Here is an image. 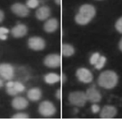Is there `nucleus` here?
I'll use <instances>...</instances> for the list:
<instances>
[{"instance_id":"obj_17","label":"nucleus","mask_w":122,"mask_h":121,"mask_svg":"<svg viewBox=\"0 0 122 121\" xmlns=\"http://www.w3.org/2000/svg\"><path fill=\"white\" fill-rule=\"evenodd\" d=\"M45 81L49 84H53L59 81L61 77L58 75L54 73H49L45 75Z\"/></svg>"},{"instance_id":"obj_19","label":"nucleus","mask_w":122,"mask_h":121,"mask_svg":"<svg viewBox=\"0 0 122 121\" xmlns=\"http://www.w3.org/2000/svg\"><path fill=\"white\" fill-rule=\"evenodd\" d=\"M106 58L103 56H100L99 59L95 65V67L97 69L100 70L103 68L106 62Z\"/></svg>"},{"instance_id":"obj_7","label":"nucleus","mask_w":122,"mask_h":121,"mask_svg":"<svg viewBox=\"0 0 122 121\" xmlns=\"http://www.w3.org/2000/svg\"><path fill=\"white\" fill-rule=\"evenodd\" d=\"M28 45L30 49L36 51L42 50L46 47V42L44 40L38 37H32L29 38Z\"/></svg>"},{"instance_id":"obj_31","label":"nucleus","mask_w":122,"mask_h":121,"mask_svg":"<svg viewBox=\"0 0 122 121\" xmlns=\"http://www.w3.org/2000/svg\"><path fill=\"white\" fill-rule=\"evenodd\" d=\"M62 82L63 83H65L66 82V75L65 74H62Z\"/></svg>"},{"instance_id":"obj_12","label":"nucleus","mask_w":122,"mask_h":121,"mask_svg":"<svg viewBox=\"0 0 122 121\" xmlns=\"http://www.w3.org/2000/svg\"><path fill=\"white\" fill-rule=\"evenodd\" d=\"M51 9L47 6H43L38 9L36 13V18L41 21L46 20L50 16Z\"/></svg>"},{"instance_id":"obj_8","label":"nucleus","mask_w":122,"mask_h":121,"mask_svg":"<svg viewBox=\"0 0 122 121\" xmlns=\"http://www.w3.org/2000/svg\"><path fill=\"white\" fill-rule=\"evenodd\" d=\"M85 94L87 101L92 103H97L101 101V94L95 87H92L88 89Z\"/></svg>"},{"instance_id":"obj_13","label":"nucleus","mask_w":122,"mask_h":121,"mask_svg":"<svg viewBox=\"0 0 122 121\" xmlns=\"http://www.w3.org/2000/svg\"><path fill=\"white\" fill-rule=\"evenodd\" d=\"M27 27L23 24H19L12 29L11 33L14 37L20 38L25 35L27 32Z\"/></svg>"},{"instance_id":"obj_20","label":"nucleus","mask_w":122,"mask_h":121,"mask_svg":"<svg viewBox=\"0 0 122 121\" xmlns=\"http://www.w3.org/2000/svg\"><path fill=\"white\" fill-rule=\"evenodd\" d=\"M39 4V0H28L26 5L28 8L34 9L38 7Z\"/></svg>"},{"instance_id":"obj_18","label":"nucleus","mask_w":122,"mask_h":121,"mask_svg":"<svg viewBox=\"0 0 122 121\" xmlns=\"http://www.w3.org/2000/svg\"><path fill=\"white\" fill-rule=\"evenodd\" d=\"M75 49L71 45L64 44L62 46V53L63 56L65 57H69L74 54Z\"/></svg>"},{"instance_id":"obj_28","label":"nucleus","mask_w":122,"mask_h":121,"mask_svg":"<svg viewBox=\"0 0 122 121\" xmlns=\"http://www.w3.org/2000/svg\"><path fill=\"white\" fill-rule=\"evenodd\" d=\"M61 90H58L56 93V97L58 99H61Z\"/></svg>"},{"instance_id":"obj_6","label":"nucleus","mask_w":122,"mask_h":121,"mask_svg":"<svg viewBox=\"0 0 122 121\" xmlns=\"http://www.w3.org/2000/svg\"><path fill=\"white\" fill-rule=\"evenodd\" d=\"M76 74L78 79L83 83H90L93 79V75L92 72L86 68H79L77 70Z\"/></svg>"},{"instance_id":"obj_21","label":"nucleus","mask_w":122,"mask_h":121,"mask_svg":"<svg viewBox=\"0 0 122 121\" xmlns=\"http://www.w3.org/2000/svg\"><path fill=\"white\" fill-rule=\"evenodd\" d=\"M100 57V54L98 53H94L91 56L90 59V64L92 65H95L99 59Z\"/></svg>"},{"instance_id":"obj_36","label":"nucleus","mask_w":122,"mask_h":121,"mask_svg":"<svg viewBox=\"0 0 122 121\" xmlns=\"http://www.w3.org/2000/svg\"></svg>"},{"instance_id":"obj_14","label":"nucleus","mask_w":122,"mask_h":121,"mask_svg":"<svg viewBox=\"0 0 122 121\" xmlns=\"http://www.w3.org/2000/svg\"><path fill=\"white\" fill-rule=\"evenodd\" d=\"M13 107L18 110L24 109L28 107V102L24 97H17L13 100L12 103Z\"/></svg>"},{"instance_id":"obj_29","label":"nucleus","mask_w":122,"mask_h":121,"mask_svg":"<svg viewBox=\"0 0 122 121\" xmlns=\"http://www.w3.org/2000/svg\"><path fill=\"white\" fill-rule=\"evenodd\" d=\"M4 18V15L3 13L0 10V22H1L3 20Z\"/></svg>"},{"instance_id":"obj_10","label":"nucleus","mask_w":122,"mask_h":121,"mask_svg":"<svg viewBox=\"0 0 122 121\" xmlns=\"http://www.w3.org/2000/svg\"><path fill=\"white\" fill-rule=\"evenodd\" d=\"M11 10L14 13L18 16L25 17L29 14V10L27 6L21 3L14 4L11 7Z\"/></svg>"},{"instance_id":"obj_32","label":"nucleus","mask_w":122,"mask_h":121,"mask_svg":"<svg viewBox=\"0 0 122 121\" xmlns=\"http://www.w3.org/2000/svg\"><path fill=\"white\" fill-rule=\"evenodd\" d=\"M6 35H0V39L1 40H5L7 38Z\"/></svg>"},{"instance_id":"obj_15","label":"nucleus","mask_w":122,"mask_h":121,"mask_svg":"<svg viewBox=\"0 0 122 121\" xmlns=\"http://www.w3.org/2000/svg\"><path fill=\"white\" fill-rule=\"evenodd\" d=\"M58 26V22L55 18H51L46 21L44 25V29L48 33L53 32Z\"/></svg>"},{"instance_id":"obj_26","label":"nucleus","mask_w":122,"mask_h":121,"mask_svg":"<svg viewBox=\"0 0 122 121\" xmlns=\"http://www.w3.org/2000/svg\"><path fill=\"white\" fill-rule=\"evenodd\" d=\"M92 112L94 113H97L100 111V108L99 106L97 104H94L92 105Z\"/></svg>"},{"instance_id":"obj_24","label":"nucleus","mask_w":122,"mask_h":121,"mask_svg":"<svg viewBox=\"0 0 122 121\" xmlns=\"http://www.w3.org/2000/svg\"><path fill=\"white\" fill-rule=\"evenodd\" d=\"M115 27L118 32L122 33V17L117 21L115 24Z\"/></svg>"},{"instance_id":"obj_16","label":"nucleus","mask_w":122,"mask_h":121,"mask_svg":"<svg viewBox=\"0 0 122 121\" xmlns=\"http://www.w3.org/2000/svg\"><path fill=\"white\" fill-rule=\"evenodd\" d=\"M28 98L32 101H37L42 96L41 90L38 88H34L29 90L27 94Z\"/></svg>"},{"instance_id":"obj_34","label":"nucleus","mask_w":122,"mask_h":121,"mask_svg":"<svg viewBox=\"0 0 122 121\" xmlns=\"http://www.w3.org/2000/svg\"><path fill=\"white\" fill-rule=\"evenodd\" d=\"M55 2L58 5H60L61 2V0H55Z\"/></svg>"},{"instance_id":"obj_4","label":"nucleus","mask_w":122,"mask_h":121,"mask_svg":"<svg viewBox=\"0 0 122 121\" xmlns=\"http://www.w3.org/2000/svg\"><path fill=\"white\" fill-rule=\"evenodd\" d=\"M39 113L44 117H51L54 116L56 112L54 104L49 101H45L40 103L39 106Z\"/></svg>"},{"instance_id":"obj_30","label":"nucleus","mask_w":122,"mask_h":121,"mask_svg":"<svg viewBox=\"0 0 122 121\" xmlns=\"http://www.w3.org/2000/svg\"><path fill=\"white\" fill-rule=\"evenodd\" d=\"M14 82L12 81H10L8 82L6 84V87H12L14 85Z\"/></svg>"},{"instance_id":"obj_9","label":"nucleus","mask_w":122,"mask_h":121,"mask_svg":"<svg viewBox=\"0 0 122 121\" xmlns=\"http://www.w3.org/2000/svg\"><path fill=\"white\" fill-rule=\"evenodd\" d=\"M0 75L5 79H11L14 76V69L13 67L9 64H3L0 65Z\"/></svg>"},{"instance_id":"obj_1","label":"nucleus","mask_w":122,"mask_h":121,"mask_svg":"<svg viewBox=\"0 0 122 121\" xmlns=\"http://www.w3.org/2000/svg\"><path fill=\"white\" fill-rule=\"evenodd\" d=\"M95 13L96 10L93 6L87 4L82 5L75 16V21L79 25H86L91 21Z\"/></svg>"},{"instance_id":"obj_11","label":"nucleus","mask_w":122,"mask_h":121,"mask_svg":"<svg viewBox=\"0 0 122 121\" xmlns=\"http://www.w3.org/2000/svg\"><path fill=\"white\" fill-rule=\"evenodd\" d=\"M117 114V110L114 107L105 106L100 113V117L102 119H111L114 117Z\"/></svg>"},{"instance_id":"obj_27","label":"nucleus","mask_w":122,"mask_h":121,"mask_svg":"<svg viewBox=\"0 0 122 121\" xmlns=\"http://www.w3.org/2000/svg\"><path fill=\"white\" fill-rule=\"evenodd\" d=\"M9 32L7 28L4 27H0V35H6Z\"/></svg>"},{"instance_id":"obj_35","label":"nucleus","mask_w":122,"mask_h":121,"mask_svg":"<svg viewBox=\"0 0 122 121\" xmlns=\"http://www.w3.org/2000/svg\"><path fill=\"white\" fill-rule=\"evenodd\" d=\"M3 82L2 81V80L0 79V88L1 87L3 86Z\"/></svg>"},{"instance_id":"obj_3","label":"nucleus","mask_w":122,"mask_h":121,"mask_svg":"<svg viewBox=\"0 0 122 121\" xmlns=\"http://www.w3.org/2000/svg\"><path fill=\"white\" fill-rule=\"evenodd\" d=\"M68 99L71 104L78 107H84L87 101L85 93L80 91L70 93L69 94Z\"/></svg>"},{"instance_id":"obj_25","label":"nucleus","mask_w":122,"mask_h":121,"mask_svg":"<svg viewBox=\"0 0 122 121\" xmlns=\"http://www.w3.org/2000/svg\"><path fill=\"white\" fill-rule=\"evenodd\" d=\"M6 92L9 95L11 96H14L16 95L18 92L13 87V86L10 87H6Z\"/></svg>"},{"instance_id":"obj_23","label":"nucleus","mask_w":122,"mask_h":121,"mask_svg":"<svg viewBox=\"0 0 122 121\" xmlns=\"http://www.w3.org/2000/svg\"><path fill=\"white\" fill-rule=\"evenodd\" d=\"M12 118L14 119H28L29 116L26 114L21 113L15 114Z\"/></svg>"},{"instance_id":"obj_33","label":"nucleus","mask_w":122,"mask_h":121,"mask_svg":"<svg viewBox=\"0 0 122 121\" xmlns=\"http://www.w3.org/2000/svg\"><path fill=\"white\" fill-rule=\"evenodd\" d=\"M119 46L120 49L121 50V51H122V38L121 39V40H120Z\"/></svg>"},{"instance_id":"obj_22","label":"nucleus","mask_w":122,"mask_h":121,"mask_svg":"<svg viewBox=\"0 0 122 121\" xmlns=\"http://www.w3.org/2000/svg\"><path fill=\"white\" fill-rule=\"evenodd\" d=\"M14 88L18 93L23 91L25 90V87L20 82H14Z\"/></svg>"},{"instance_id":"obj_5","label":"nucleus","mask_w":122,"mask_h":121,"mask_svg":"<svg viewBox=\"0 0 122 121\" xmlns=\"http://www.w3.org/2000/svg\"><path fill=\"white\" fill-rule=\"evenodd\" d=\"M61 57L57 54L48 55L44 60V64L49 68H57L61 66Z\"/></svg>"},{"instance_id":"obj_2","label":"nucleus","mask_w":122,"mask_h":121,"mask_svg":"<svg viewBox=\"0 0 122 121\" xmlns=\"http://www.w3.org/2000/svg\"><path fill=\"white\" fill-rule=\"evenodd\" d=\"M118 78L116 73L113 71H105L99 76L98 82L100 86L106 89L114 88L117 84Z\"/></svg>"}]
</instances>
